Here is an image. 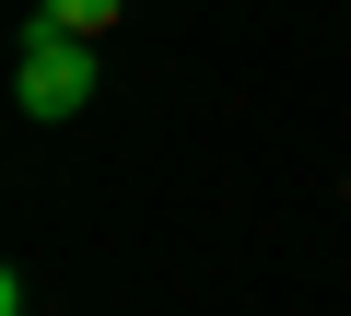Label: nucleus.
Instances as JSON below:
<instances>
[{"label": "nucleus", "instance_id": "f03ea898", "mask_svg": "<svg viewBox=\"0 0 351 316\" xmlns=\"http://www.w3.org/2000/svg\"><path fill=\"white\" fill-rule=\"evenodd\" d=\"M129 12V0H36V24H59V36H106Z\"/></svg>", "mask_w": 351, "mask_h": 316}, {"label": "nucleus", "instance_id": "f257e3e1", "mask_svg": "<svg viewBox=\"0 0 351 316\" xmlns=\"http://www.w3.org/2000/svg\"><path fill=\"white\" fill-rule=\"evenodd\" d=\"M12 94H24V117H82L94 106V36H59V24H24V47H12Z\"/></svg>", "mask_w": 351, "mask_h": 316}]
</instances>
